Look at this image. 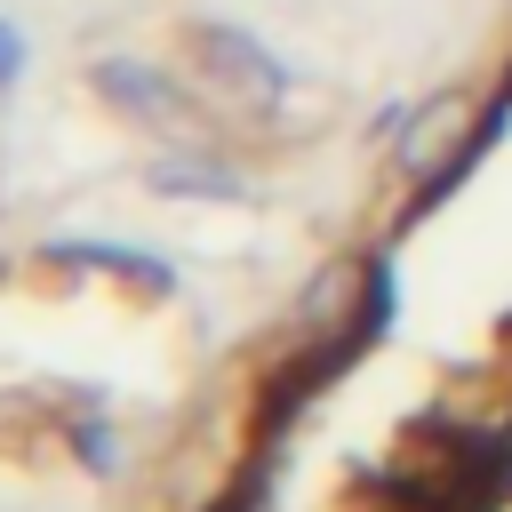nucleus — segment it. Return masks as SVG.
<instances>
[{"label":"nucleus","instance_id":"f257e3e1","mask_svg":"<svg viewBox=\"0 0 512 512\" xmlns=\"http://www.w3.org/2000/svg\"><path fill=\"white\" fill-rule=\"evenodd\" d=\"M88 88H96L128 128H152V136H176V144H192V128H200L192 96H184L160 64H144V56H96V64H88Z\"/></svg>","mask_w":512,"mask_h":512},{"label":"nucleus","instance_id":"f03ea898","mask_svg":"<svg viewBox=\"0 0 512 512\" xmlns=\"http://www.w3.org/2000/svg\"><path fill=\"white\" fill-rule=\"evenodd\" d=\"M192 64L208 72V80H224V88H240V96H256V104H280L288 96V64L256 40V32H240V24H192Z\"/></svg>","mask_w":512,"mask_h":512},{"label":"nucleus","instance_id":"7ed1b4c3","mask_svg":"<svg viewBox=\"0 0 512 512\" xmlns=\"http://www.w3.org/2000/svg\"><path fill=\"white\" fill-rule=\"evenodd\" d=\"M144 192H160V200H224V208H240V200H256V184L232 168V160H216V152H200V144H176V152H152L144 160Z\"/></svg>","mask_w":512,"mask_h":512},{"label":"nucleus","instance_id":"20e7f679","mask_svg":"<svg viewBox=\"0 0 512 512\" xmlns=\"http://www.w3.org/2000/svg\"><path fill=\"white\" fill-rule=\"evenodd\" d=\"M40 256H56V264H96V272H120V280H136L144 296H168V288H176V272H168L152 248H120V240H48Z\"/></svg>","mask_w":512,"mask_h":512},{"label":"nucleus","instance_id":"39448f33","mask_svg":"<svg viewBox=\"0 0 512 512\" xmlns=\"http://www.w3.org/2000/svg\"><path fill=\"white\" fill-rule=\"evenodd\" d=\"M64 448H72V464H80V472H96V480H112V472H120V432H112L104 416L64 424Z\"/></svg>","mask_w":512,"mask_h":512},{"label":"nucleus","instance_id":"423d86ee","mask_svg":"<svg viewBox=\"0 0 512 512\" xmlns=\"http://www.w3.org/2000/svg\"><path fill=\"white\" fill-rule=\"evenodd\" d=\"M344 296H352V272H328V288L312 280L304 288V328H328V312H344Z\"/></svg>","mask_w":512,"mask_h":512},{"label":"nucleus","instance_id":"0eeeda50","mask_svg":"<svg viewBox=\"0 0 512 512\" xmlns=\"http://www.w3.org/2000/svg\"><path fill=\"white\" fill-rule=\"evenodd\" d=\"M24 56H32V48H24V24H16V16H0V96L24 80Z\"/></svg>","mask_w":512,"mask_h":512}]
</instances>
